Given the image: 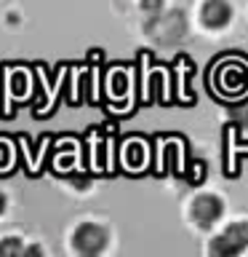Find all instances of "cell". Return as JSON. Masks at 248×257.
<instances>
[{"instance_id":"12","label":"cell","mask_w":248,"mask_h":257,"mask_svg":"<svg viewBox=\"0 0 248 257\" xmlns=\"http://www.w3.org/2000/svg\"><path fill=\"white\" fill-rule=\"evenodd\" d=\"M6 206H8V201H6V196H3V190H0V214L6 212Z\"/></svg>"},{"instance_id":"5","label":"cell","mask_w":248,"mask_h":257,"mask_svg":"<svg viewBox=\"0 0 248 257\" xmlns=\"http://www.w3.org/2000/svg\"><path fill=\"white\" fill-rule=\"evenodd\" d=\"M230 19H232V6L227 0H206L203 8H200V22L211 30L227 27Z\"/></svg>"},{"instance_id":"8","label":"cell","mask_w":248,"mask_h":257,"mask_svg":"<svg viewBox=\"0 0 248 257\" xmlns=\"http://www.w3.org/2000/svg\"><path fill=\"white\" fill-rule=\"evenodd\" d=\"M24 91H27V72H24V70H16L14 75H11V94L22 96Z\"/></svg>"},{"instance_id":"2","label":"cell","mask_w":248,"mask_h":257,"mask_svg":"<svg viewBox=\"0 0 248 257\" xmlns=\"http://www.w3.org/2000/svg\"><path fill=\"white\" fill-rule=\"evenodd\" d=\"M72 246L80 254H99L107 246V230L102 225H94V222L78 225L75 233H72Z\"/></svg>"},{"instance_id":"7","label":"cell","mask_w":248,"mask_h":257,"mask_svg":"<svg viewBox=\"0 0 248 257\" xmlns=\"http://www.w3.org/2000/svg\"><path fill=\"white\" fill-rule=\"evenodd\" d=\"M8 254H24V244L16 236L0 241V257H8Z\"/></svg>"},{"instance_id":"9","label":"cell","mask_w":248,"mask_h":257,"mask_svg":"<svg viewBox=\"0 0 248 257\" xmlns=\"http://www.w3.org/2000/svg\"><path fill=\"white\" fill-rule=\"evenodd\" d=\"M8 166H11V145L0 140V169H8Z\"/></svg>"},{"instance_id":"6","label":"cell","mask_w":248,"mask_h":257,"mask_svg":"<svg viewBox=\"0 0 248 257\" xmlns=\"http://www.w3.org/2000/svg\"><path fill=\"white\" fill-rule=\"evenodd\" d=\"M126 164H128V169H139V164H144V145H139V142L126 145Z\"/></svg>"},{"instance_id":"11","label":"cell","mask_w":248,"mask_h":257,"mask_svg":"<svg viewBox=\"0 0 248 257\" xmlns=\"http://www.w3.org/2000/svg\"><path fill=\"white\" fill-rule=\"evenodd\" d=\"M24 254H43V249H40V246H27V249H24Z\"/></svg>"},{"instance_id":"3","label":"cell","mask_w":248,"mask_h":257,"mask_svg":"<svg viewBox=\"0 0 248 257\" xmlns=\"http://www.w3.org/2000/svg\"><path fill=\"white\" fill-rule=\"evenodd\" d=\"M190 214H192V220H195L200 228H211V225L224 214V201L219 196H211V193L198 196L195 201H192V206H190Z\"/></svg>"},{"instance_id":"10","label":"cell","mask_w":248,"mask_h":257,"mask_svg":"<svg viewBox=\"0 0 248 257\" xmlns=\"http://www.w3.org/2000/svg\"><path fill=\"white\" fill-rule=\"evenodd\" d=\"M139 6H142V11H150V14H155L163 8V0H139Z\"/></svg>"},{"instance_id":"4","label":"cell","mask_w":248,"mask_h":257,"mask_svg":"<svg viewBox=\"0 0 248 257\" xmlns=\"http://www.w3.org/2000/svg\"><path fill=\"white\" fill-rule=\"evenodd\" d=\"M216 83H219L222 91L240 94L248 88V70L240 62H224L216 72Z\"/></svg>"},{"instance_id":"1","label":"cell","mask_w":248,"mask_h":257,"mask_svg":"<svg viewBox=\"0 0 248 257\" xmlns=\"http://www.w3.org/2000/svg\"><path fill=\"white\" fill-rule=\"evenodd\" d=\"M248 249V222H232L211 241L208 252L214 257H235Z\"/></svg>"}]
</instances>
